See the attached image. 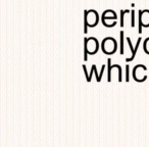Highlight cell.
Wrapping results in <instances>:
<instances>
[{"mask_svg":"<svg viewBox=\"0 0 149 147\" xmlns=\"http://www.w3.org/2000/svg\"><path fill=\"white\" fill-rule=\"evenodd\" d=\"M107 63H108V80L107 81L108 82H110L111 81V68H112V65L110 63H111V60H110V58H108V60H107Z\"/></svg>","mask_w":149,"mask_h":147,"instance_id":"cell-8","label":"cell"},{"mask_svg":"<svg viewBox=\"0 0 149 147\" xmlns=\"http://www.w3.org/2000/svg\"><path fill=\"white\" fill-rule=\"evenodd\" d=\"M85 15V19H84V33H87V28H93L97 25V23L99 22V15L93 9L90 10H85L84 11Z\"/></svg>","mask_w":149,"mask_h":147,"instance_id":"cell-1","label":"cell"},{"mask_svg":"<svg viewBox=\"0 0 149 147\" xmlns=\"http://www.w3.org/2000/svg\"><path fill=\"white\" fill-rule=\"evenodd\" d=\"M99 44L96 38L90 37L85 38V53H84V59L87 60V54H95L98 51Z\"/></svg>","mask_w":149,"mask_h":147,"instance_id":"cell-2","label":"cell"},{"mask_svg":"<svg viewBox=\"0 0 149 147\" xmlns=\"http://www.w3.org/2000/svg\"><path fill=\"white\" fill-rule=\"evenodd\" d=\"M129 65L126 66V82H129V80H130V78H129V75H130V72H129Z\"/></svg>","mask_w":149,"mask_h":147,"instance_id":"cell-11","label":"cell"},{"mask_svg":"<svg viewBox=\"0 0 149 147\" xmlns=\"http://www.w3.org/2000/svg\"><path fill=\"white\" fill-rule=\"evenodd\" d=\"M149 27V10H139V34L142 33V28Z\"/></svg>","mask_w":149,"mask_h":147,"instance_id":"cell-4","label":"cell"},{"mask_svg":"<svg viewBox=\"0 0 149 147\" xmlns=\"http://www.w3.org/2000/svg\"><path fill=\"white\" fill-rule=\"evenodd\" d=\"M124 32L120 31V54H124Z\"/></svg>","mask_w":149,"mask_h":147,"instance_id":"cell-9","label":"cell"},{"mask_svg":"<svg viewBox=\"0 0 149 147\" xmlns=\"http://www.w3.org/2000/svg\"><path fill=\"white\" fill-rule=\"evenodd\" d=\"M127 41H128V43H129V46H130V48H131V51H132V55H131V57H129V58H127V62H129V61H132L133 59L135 58V55H136V52H137V50H138V48H139V45H140V42H141V38L139 37L138 38V40H137V44H136V47L135 48H133V46H132V43H131V39L130 38H127Z\"/></svg>","mask_w":149,"mask_h":147,"instance_id":"cell-5","label":"cell"},{"mask_svg":"<svg viewBox=\"0 0 149 147\" xmlns=\"http://www.w3.org/2000/svg\"><path fill=\"white\" fill-rule=\"evenodd\" d=\"M118 19L116 13H113L112 10L108 9V10L104 11L102 15V22H107V21H116Z\"/></svg>","mask_w":149,"mask_h":147,"instance_id":"cell-6","label":"cell"},{"mask_svg":"<svg viewBox=\"0 0 149 147\" xmlns=\"http://www.w3.org/2000/svg\"><path fill=\"white\" fill-rule=\"evenodd\" d=\"M130 13L129 9H126V10H120V27H124L125 26V22H124V19H125V15Z\"/></svg>","mask_w":149,"mask_h":147,"instance_id":"cell-7","label":"cell"},{"mask_svg":"<svg viewBox=\"0 0 149 147\" xmlns=\"http://www.w3.org/2000/svg\"><path fill=\"white\" fill-rule=\"evenodd\" d=\"M131 15H132V17H131V27H135V11H131Z\"/></svg>","mask_w":149,"mask_h":147,"instance_id":"cell-10","label":"cell"},{"mask_svg":"<svg viewBox=\"0 0 149 147\" xmlns=\"http://www.w3.org/2000/svg\"><path fill=\"white\" fill-rule=\"evenodd\" d=\"M102 51L105 54H112L116 51V41L111 37L104 38L102 41Z\"/></svg>","mask_w":149,"mask_h":147,"instance_id":"cell-3","label":"cell"}]
</instances>
